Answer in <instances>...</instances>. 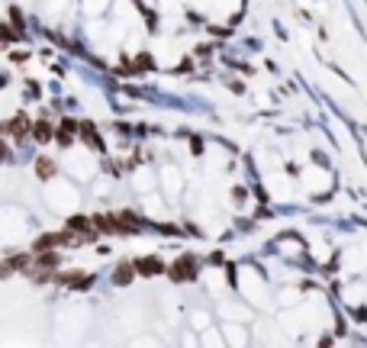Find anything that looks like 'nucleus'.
Wrapping results in <instances>:
<instances>
[{"label": "nucleus", "mask_w": 367, "mask_h": 348, "mask_svg": "<svg viewBox=\"0 0 367 348\" xmlns=\"http://www.w3.org/2000/svg\"><path fill=\"white\" fill-rule=\"evenodd\" d=\"M193 258H177L174 261V271H171V278L174 280H190V278H197V268H193Z\"/></svg>", "instance_id": "f257e3e1"}, {"label": "nucleus", "mask_w": 367, "mask_h": 348, "mask_svg": "<svg viewBox=\"0 0 367 348\" xmlns=\"http://www.w3.org/2000/svg\"><path fill=\"white\" fill-rule=\"evenodd\" d=\"M3 129H7L10 136H26V132H29V116H26V113H20L16 119H10V123L3 126Z\"/></svg>", "instance_id": "f03ea898"}, {"label": "nucleus", "mask_w": 367, "mask_h": 348, "mask_svg": "<svg viewBox=\"0 0 367 348\" xmlns=\"http://www.w3.org/2000/svg\"><path fill=\"white\" fill-rule=\"evenodd\" d=\"M136 268H138V274L152 278V274H158V271H161V261H158V258H138Z\"/></svg>", "instance_id": "7ed1b4c3"}, {"label": "nucleus", "mask_w": 367, "mask_h": 348, "mask_svg": "<svg viewBox=\"0 0 367 348\" xmlns=\"http://www.w3.org/2000/svg\"><path fill=\"white\" fill-rule=\"evenodd\" d=\"M32 136H36V142H52V123H48V119L36 123L32 126Z\"/></svg>", "instance_id": "20e7f679"}, {"label": "nucleus", "mask_w": 367, "mask_h": 348, "mask_svg": "<svg viewBox=\"0 0 367 348\" xmlns=\"http://www.w3.org/2000/svg\"><path fill=\"white\" fill-rule=\"evenodd\" d=\"M36 174H39V178H52V174H55V162L39 158V162H36Z\"/></svg>", "instance_id": "39448f33"}, {"label": "nucleus", "mask_w": 367, "mask_h": 348, "mask_svg": "<svg viewBox=\"0 0 367 348\" xmlns=\"http://www.w3.org/2000/svg\"><path fill=\"white\" fill-rule=\"evenodd\" d=\"M71 132H74V119H65V126H61V132H58V142L61 145H71Z\"/></svg>", "instance_id": "423d86ee"}, {"label": "nucleus", "mask_w": 367, "mask_h": 348, "mask_svg": "<svg viewBox=\"0 0 367 348\" xmlns=\"http://www.w3.org/2000/svg\"><path fill=\"white\" fill-rule=\"evenodd\" d=\"M126 280H132V264H119L116 271V284H126Z\"/></svg>", "instance_id": "0eeeda50"}, {"label": "nucleus", "mask_w": 367, "mask_h": 348, "mask_svg": "<svg viewBox=\"0 0 367 348\" xmlns=\"http://www.w3.org/2000/svg\"><path fill=\"white\" fill-rule=\"evenodd\" d=\"M68 226H71V229H77V232H91V223H87L84 216H74Z\"/></svg>", "instance_id": "6e6552de"}, {"label": "nucleus", "mask_w": 367, "mask_h": 348, "mask_svg": "<svg viewBox=\"0 0 367 348\" xmlns=\"http://www.w3.org/2000/svg\"><path fill=\"white\" fill-rule=\"evenodd\" d=\"M39 264H42V268H55V264H58V255H55V252H52V255H42V258H39Z\"/></svg>", "instance_id": "1a4fd4ad"}]
</instances>
